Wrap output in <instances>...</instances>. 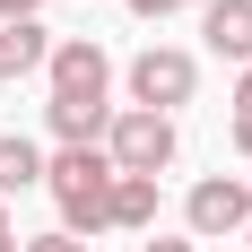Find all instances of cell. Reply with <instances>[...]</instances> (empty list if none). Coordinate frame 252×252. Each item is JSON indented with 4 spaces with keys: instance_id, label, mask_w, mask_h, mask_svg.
<instances>
[{
    "instance_id": "6da1fadb",
    "label": "cell",
    "mask_w": 252,
    "mask_h": 252,
    "mask_svg": "<svg viewBox=\"0 0 252 252\" xmlns=\"http://www.w3.org/2000/svg\"><path fill=\"white\" fill-rule=\"evenodd\" d=\"M44 191H52V209H61V235H78V244H96V235L113 226V157L104 148L44 157Z\"/></svg>"
},
{
    "instance_id": "7a4b0ae2",
    "label": "cell",
    "mask_w": 252,
    "mask_h": 252,
    "mask_svg": "<svg viewBox=\"0 0 252 252\" xmlns=\"http://www.w3.org/2000/svg\"><path fill=\"white\" fill-rule=\"evenodd\" d=\"M122 87H130V104H139V113H165V122H174V104L200 96V61H191L183 44H148V52L122 70Z\"/></svg>"
},
{
    "instance_id": "3957f363",
    "label": "cell",
    "mask_w": 252,
    "mask_h": 252,
    "mask_svg": "<svg viewBox=\"0 0 252 252\" xmlns=\"http://www.w3.org/2000/svg\"><path fill=\"white\" fill-rule=\"evenodd\" d=\"M174 122H165V113H139V104H113V130H104V157H113V174H165V165H174Z\"/></svg>"
},
{
    "instance_id": "277c9868",
    "label": "cell",
    "mask_w": 252,
    "mask_h": 252,
    "mask_svg": "<svg viewBox=\"0 0 252 252\" xmlns=\"http://www.w3.org/2000/svg\"><path fill=\"white\" fill-rule=\"evenodd\" d=\"M44 87L61 104H113V61H104V44L96 35H61L52 61H44Z\"/></svg>"
},
{
    "instance_id": "5b68a950",
    "label": "cell",
    "mask_w": 252,
    "mask_h": 252,
    "mask_svg": "<svg viewBox=\"0 0 252 252\" xmlns=\"http://www.w3.org/2000/svg\"><path fill=\"white\" fill-rule=\"evenodd\" d=\"M244 226H252V183H235V174H200L191 183V200H183V235L191 244H226Z\"/></svg>"
},
{
    "instance_id": "8992f818",
    "label": "cell",
    "mask_w": 252,
    "mask_h": 252,
    "mask_svg": "<svg viewBox=\"0 0 252 252\" xmlns=\"http://www.w3.org/2000/svg\"><path fill=\"white\" fill-rule=\"evenodd\" d=\"M200 44L235 70H252V0H209L200 9Z\"/></svg>"
},
{
    "instance_id": "52a82bcc",
    "label": "cell",
    "mask_w": 252,
    "mask_h": 252,
    "mask_svg": "<svg viewBox=\"0 0 252 252\" xmlns=\"http://www.w3.org/2000/svg\"><path fill=\"white\" fill-rule=\"evenodd\" d=\"M52 44H61V35H52L44 18H18V26H0V87L35 78V70L52 61Z\"/></svg>"
},
{
    "instance_id": "ba28073f",
    "label": "cell",
    "mask_w": 252,
    "mask_h": 252,
    "mask_svg": "<svg viewBox=\"0 0 252 252\" xmlns=\"http://www.w3.org/2000/svg\"><path fill=\"white\" fill-rule=\"evenodd\" d=\"M157 209H165V191H157L148 174H113V226H130V235H157Z\"/></svg>"
},
{
    "instance_id": "9c48e42d",
    "label": "cell",
    "mask_w": 252,
    "mask_h": 252,
    "mask_svg": "<svg viewBox=\"0 0 252 252\" xmlns=\"http://www.w3.org/2000/svg\"><path fill=\"white\" fill-rule=\"evenodd\" d=\"M18 191H44V148L0 130V200H18Z\"/></svg>"
},
{
    "instance_id": "30bf717a",
    "label": "cell",
    "mask_w": 252,
    "mask_h": 252,
    "mask_svg": "<svg viewBox=\"0 0 252 252\" xmlns=\"http://www.w3.org/2000/svg\"><path fill=\"white\" fill-rule=\"evenodd\" d=\"M226 139H235V148L252 157V70L235 78V104H226Z\"/></svg>"
},
{
    "instance_id": "8fae6325",
    "label": "cell",
    "mask_w": 252,
    "mask_h": 252,
    "mask_svg": "<svg viewBox=\"0 0 252 252\" xmlns=\"http://www.w3.org/2000/svg\"><path fill=\"white\" fill-rule=\"evenodd\" d=\"M122 9H130V18H148V26H157V18H174V9H209V0H122Z\"/></svg>"
},
{
    "instance_id": "7c38bea8",
    "label": "cell",
    "mask_w": 252,
    "mask_h": 252,
    "mask_svg": "<svg viewBox=\"0 0 252 252\" xmlns=\"http://www.w3.org/2000/svg\"><path fill=\"white\" fill-rule=\"evenodd\" d=\"M18 252H96V244H78V235H61V226H52V235H26Z\"/></svg>"
},
{
    "instance_id": "4fadbf2b",
    "label": "cell",
    "mask_w": 252,
    "mask_h": 252,
    "mask_svg": "<svg viewBox=\"0 0 252 252\" xmlns=\"http://www.w3.org/2000/svg\"><path fill=\"white\" fill-rule=\"evenodd\" d=\"M139 252H200V244H191V235H165V226H157V235H139Z\"/></svg>"
},
{
    "instance_id": "5bb4252c",
    "label": "cell",
    "mask_w": 252,
    "mask_h": 252,
    "mask_svg": "<svg viewBox=\"0 0 252 252\" xmlns=\"http://www.w3.org/2000/svg\"><path fill=\"white\" fill-rule=\"evenodd\" d=\"M44 0H0V26H18V18H35Z\"/></svg>"
},
{
    "instance_id": "9a60e30c",
    "label": "cell",
    "mask_w": 252,
    "mask_h": 252,
    "mask_svg": "<svg viewBox=\"0 0 252 252\" xmlns=\"http://www.w3.org/2000/svg\"><path fill=\"white\" fill-rule=\"evenodd\" d=\"M18 244H26V235L9 226V200H0V252H18Z\"/></svg>"
},
{
    "instance_id": "2e32d148",
    "label": "cell",
    "mask_w": 252,
    "mask_h": 252,
    "mask_svg": "<svg viewBox=\"0 0 252 252\" xmlns=\"http://www.w3.org/2000/svg\"><path fill=\"white\" fill-rule=\"evenodd\" d=\"M244 244H252V226H244Z\"/></svg>"
}]
</instances>
